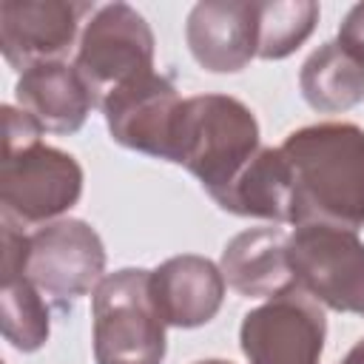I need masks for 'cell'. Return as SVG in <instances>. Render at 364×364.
<instances>
[{
  "label": "cell",
  "instance_id": "1",
  "mask_svg": "<svg viewBox=\"0 0 364 364\" xmlns=\"http://www.w3.org/2000/svg\"><path fill=\"white\" fill-rule=\"evenodd\" d=\"M290 171V225H364V131L353 122H316L279 145Z\"/></svg>",
  "mask_w": 364,
  "mask_h": 364
},
{
  "label": "cell",
  "instance_id": "8",
  "mask_svg": "<svg viewBox=\"0 0 364 364\" xmlns=\"http://www.w3.org/2000/svg\"><path fill=\"white\" fill-rule=\"evenodd\" d=\"M324 336V310L293 284L242 318L239 347L247 364H318Z\"/></svg>",
  "mask_w": 364,
  "mask_h": 364
},
{
  "label": "cell",
  "instance_id": "5",
  "mask_svg": "<svg viewBox=\"0 0 364 364\" xmlns=\"http://www.w3.org/2000/svg\"><path fill=\"white\" fill-rule=\"evenodd\" d=\"M287 264L296 284L318 304L364 316V242L355 230L299 225L287 239Z\"/></svg>",
  "mask_w": 364,
  "mask_h": 364
},
{
  "label": "cell",
  "instance_id": "17",
  "mask_svg": "<svg viewBox=\"0 0 364 364\" xmlns=\"http://www.w3.org/2000/svg\"><path fill=\"white\" fill-rule=\"evenodd\" d=\"M318 3L313 0H273L256 3V57L284 60L316 28Z\"/></svg>",
  "mask_w": 364,
  "mask_h": 364
},
{
  "label": "cell",
  "instance_id": "20",
  "mask_svg": "<svg viewBox=\"0 0 364 364\" xmlns=\"http://www.w3.org/2000/svg\"><path fill=\"white\" fill-rule=\"evenodd\" d=\"M338 364H364V338H361V341H355Z\"/></svg>",
  "mask_w": 364,
  "mask_h": 364
},
{
  "label": "cell",
  "instance_id": "19",
  "mask_svg": "<svg viewBox=\"0 0 364 364\" xmlns=\"http://www.w3.org/2000/svg\"><path fill=\"white\" fill-rule=\"evenodd\" d=\"M336 43L344 51H350L355 60L364 63V3H358L347 11V17L338 26V40Z\"/></svg>",
  "mask_w": 364,
  "mask_h": 364
},
{
  "label": "cell",
  "instance_id": "4",
  "mask_svg": "<svg viewBox=\"0 0 364 364\" xmlns=\"http://www.w3.org/2000/svg\"><path fill=\"white\" fill-rule=\"evenodd\" d=\"M97 364H162L165 321L151 296V270L122 267L94 290Z\"/></svg>",
  "mask_w": 364,
  "mask_h": 364
},
{
  "label": "cell",
  "instance_id": "6",
  "mask_svg": "<svg viewBox=\"0 0 364 364\" xmlns=\"http://www.w3.org/2000/svg\"><path fill=\"white\" fill-rule=\"evenodd\" d=\"M74 68L88 82L97 105L117 85L154 71V31L128 3L100 6L85 23Z\"/></svg>",
  "mask_w": 364,
  "mask_h": 364
},
{
  "label": "cell",
  "instance_id": "18",
  "mask_svg": "<svg viewBox=\"0 0 364 364\" xmlns=\"http://www.w3.org/2000/svg\"><path fill=\"white\" fill-rule=\"evenodd\" d=\"M3 336L6 341L20 353H34L48 341V307L43 301V293L26 279L3 282Z\"/></svg>",
  "mask_w": 364,
  "mask_h": 364
},
{
  "label": "cell",
  "instance_id": "7",
  "mask_svg": "<svg viewBox=\"0 0 364 364\" xmlns=\"http://www.w3.org/2000/svg\"><path fill=\"white\" fill-rule=\"evenodd\" d=\"M105 247L100 233L82 219H57L28 233L23 276L57 304L97 290L105 279Z\"/></svg>",
  "mask_w": 364,
  "mask_h": 364
},
{
  "label": "cell",
  "instance_id": "9",
  "mask_svg": "<svg viewBox=\"0 0 364 364\" xmlns=\"http://www.w3.org/2000/svg\"><path fill=\"white\" fill-rule=\"evenodd\" d=\"M94 11L77 0H6L0 6V48L14 71L68 54L82 17Z\"/></svg>",
  "mask_w": 364,
  "mask_h": 364
},
{
  "label": "cell",
  "instance_id": "16",
  "mask_svg": "<svg viewBox=\"0 0 364 364\" xmlns=\"http://www.w3.org/2000/svg\"><path fill=\"white\" fill-rule=\"evenodd\" d=\"M301 97L321 114H338L364 100V63L338 43L318 46L299 74Z\"/></svg>",
  "mask_w": 364,
  "mask_h": 364
},
{
  "label": "cell",
  "instance_id": "14",
  "mask_svg": "<svg viewBox=\"0 0 364 364\" xmlns=\"http://www.w3.org/2000/svg\"><path fill=\"white\" fill-rule=\"evenodd\" d=\"M287 239L282 228H250L236 233L222 250V276L250 299H273L296 284L287 264Z\"/></svg>",
  "mask_w": 364,
  "mask_h": 364
},
{
  "label": "cell",
  "instance_id": "12",
  "mask_svg": "<svg viewBox=\"0 0 364 364\" xmlns=\"http://www.w3.org/2000/svg\"><path fill=\"white\" fill-rule=\"evenodd\" d=\"M151 296L165 324L199 327L208 324L225 299V276L205 256H173L151 270Z\"/></svg>",
  "mask_w": 364,
  "mask_h": 364
},
{
  "label": "cell",
  "instance_id": "15",
  "mask_svg": "<svg viewBox=\"0 0 364 364\" xmlns=\"http://www.w3.org/2000/svg\"><path fill=\"white\" fill-rule=\"evenodd\" d=\"M213 202L236 216L290 222V171L284 154L279 148H262Z\"/></svg>",
  "mask_w": 364,
  "mask_h": 364
},
{
  "label": "cell",
  "instance_id": "11",
  "mask_svg": "<svg viewBox=\"0 0 364 364\" xmlns=\"http://www.w3.org/2000/svg\"><path fill=\"white\" fill-rule=\"evenodd\" d=\"M185 40L193 60L213 74L242 71L256 57V3L205 0L188 14Z\"/></svg>",
  "mask_w": 364,
  "mask_h": 364
},
{
  "label": "cell",
  "instance_id": "13",
  "mask_svg": "<svg viewBox=\"0 0 364 364\" xmlns=\"http://www.w3.org/2000/svg\"><path fill=\"white\" fill-rule=\"evenodd\" d=\"M17 105L31 114L43 131L51 134H74L82 128L85 117L97 105V97L91 94L82 74L63 63H40L20 74L14 85Z\"/></svg>",
  "mask_w": 364,
  "mask_h": 364
},
{
  "label": "cell",
  "instance_id": "10",
  "mask_svg": "<svg viewBox=\"0 0 364 364\" xmlns=\"http://www.w3.org/2000/svg\"><path fill=\"white\" fill-rule=\"evenodd\" d=\"M179 105L182 100L173 82L156 71L117 85L100 102L114 142L156 159H168L171 154V131Z\"/></svg>",
  "mask_w": 364,
  "mask_h": 364
},
{
  "label": "cell",
  "instance_id": "2",
  "mask_svg": "<svg viewBox=\"0 0 364 364\" xmlns=\"http://www.w3.org/2000/svg\"><path fill=\"white\" fill-rule=\"evenodd\" d=\"M40 122L23 108L3 105L0 205L17 225H43L71 210L82 193L80 162L46 145Z\"/></svg>",
  "mask_w": 364,
  "mask_h": 364
},
{
  "label": "cell",
  "instance_id": "3",
  "mask_svg": "<svg viewBox=\"0 0 364 364\" xmlns=\"http://www.w3.org/2000/svg\"><path fill=\"white\" fill-rule=\"evenodd\" d=\"M259 151V122L242 100L228 94L182 100L171 131L168 162L188 168L210 199L225 193Z\"/></svg>",
  "mask_w": 364,
  "mask_h": 364
},
{
  "label": "cell",
  "instance_id": "21",
  "mask_svg": "<svg viewBox=\"0 0 364 364\" xmlns=\"http://www.w3.org/2000/svg\"><path fill=\"white\" fill-rule=\"evenodd\" d=\"M196 364H233V361H222V358H205V361H196Z\"/></svg>",
  "mask_w": 364,
  "mask_h": 364
}]
</instances>
